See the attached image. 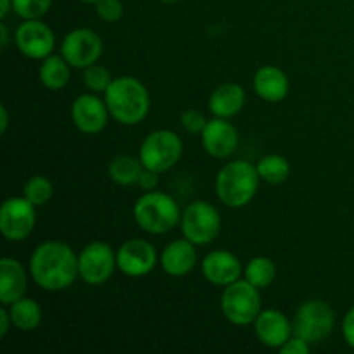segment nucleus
Wrapping results in <instances>:
<instances>
[{"instance_id":"nucleus-35","label":"nucleus","mask_w":354,"mask_h":354,"mask_svg":"<svg viewBox=\"0 0 354 354\" xmlns=\"http://www.w3.org/2000/svg\"><path fill=\"white\" fill-rule=\"evenodd\" d=\"M10 327H12V318H10L7 306H2L0 308V337H6Z\"/></svg>"},{"instance_id":"nucleus-12","label":"nucleus","mask_w":354,"mask_h":354,"mask_svg":"<svg viewBox=\"0 0 354 354\" xmlns=\"http://www.w3.org/2000/svg\"><path fill=\"white\" fill-rule=\"evenodd\" d=\"M118 270L131 279L149 275L156 268L159 256L154 245L144 239H130L120 245L116 252Z\"/></svg>"},{"instance_id":"nucleus-21","label":"nucleus","mask_w":354,"mask_h":354,"mask_svg":"<svg viewBox=\"0 0 354 354\" xmlns=\"http://www.w3.org/2000/svg\"><path fill=\"white\" fill-rule=\"evenodd\" d=\"M245 106V90L239 83H223L209 95V111L216 118L237 116Z\"/></svg>"},{"instance_id":"nucleus-30","label":"nucleus","mask_w":354,"mask_h":354,"mask_svg":"<svg viewBox=\"0 0 354 354\" xmlns=\"http://www.w3.org/2000/svg\"><path fill=\"white\" fill-rule=\"evenodd\" d=\"M207 118L203 111L199 109H187L180 116V124L183 130L190 135H201L207 124Z\"/></svg>"},{"instance_id":"nucleus-7","label":"nucleus","mask_w":354,"mask_h":354,"mask_svg":"<svg viewBox=\"0 0 354 354\" xmlns=\"http://www.w3.org/2000/svg\"><path fill=\"white\" fill-rule=\"evenodd\" d=\"M334 310L324 299H310L301 304L294 318V335L304 339L310 344L325 341L334 330Z\"/></svg>"},{"instance_id":"nucleus-37","label":"nucleus","mask_w":354,"mask_h":354,"mask_svg":"<svg viewBox=\"0 0 354 354\" xmlns=\"http://www.w3.org/2000/svg\"><path fill=\"white\" fill-rule=\"evenodd\" d=\"M9 40H10V35H9V30H7V24L0 23V47L6 48L7 45H9Z\"/></svg>"},{"instance_id":"nucleus-3","label":"nucleus","mask_w":354,"mask_h":354,"mask_svg":"<svg viewBox=\"0 0 354 354\" xmlns=\"http://www.w3.org/2000/svg\"><path fill=\"white\" fill-rule=\"evenodd\" d=\"M259 180L261 178L256 166L244 159H239V161L227 162L218 171L214 192L221 204L239 209V207L248 206L254 199Z\"/></svg>"},{"instance_id":"nucleus-8","label":"nucleus","mask_w":354,"mask_h":354,"mask_svg":"<svg viewBox=\"0 0 354 354\" xmlns=\"http://www.w3.org/2000/svg\"><path fill=\"white\" fill-rule=\"evenodd\" d=\"M180 227L192 244L207 245L220 235L221 216L213 204L196 201L183 209Z\"/></svg>"},{"instance_id":"nucleus-10","label":"nucleus","mask_w":354,"mask_h":354,"mask_svg":"<svg viewBox=\"0 0 354 354\" xmlns=\"http://www.w3.org/2000/svg\"><path fill=\"white\" fill-rule=\"evenodd\" d=\"M37 206L21 197H9L0 207V232L7 241H26L37 225Z\"/></svg>"},{"instance_id":"nucleus-11","label":"nucleus","mask_w":354,"mask_h":354,"mask_svg":"<svg viewBox=\"0 0 354 354\" xmlns=\"http://www.w3.org/2000/svg\"><path fill=\"white\" fill-rule=\"evenodd\" d=\"M104 50L102 38L90 28H76L69 31L61 44V55L71 68L85 69L95 64Z\"/></svg>"},{"instance_id":"nucleus-6","label":"nucleus","mask_w":354,"mask_h":354,"mask_svg":"<svg viewBox=\"0 0 354 354\" xmlns=\"http://www.w3.org/2000/svg\"><path fill=\"white\" fill-rule=\"evenodd\" d=\"M183 142L173 130H156L144 138L138 151L144 168L156 173L171 169L182 159Z\"/></svg>"},{"instance_id":"nucleus-13","label":"nucleus","mask_w":354,"mask_h":354,"mask_svg":"<svg viewBox=\"0 0 354 354\" xmlns=\"http://www.w3.org/2000/svg\"><path fill=\"white\" fill-rule=\"evenodd\" d=\"M14 41L24 57L45 59L54 50L55 35L44 21L24 19L14 33Z\"/></svg>"},{"instance_id":"nucleus-9","label":"nucleus","mask_w":354,"mask_h":354,"mask_svg":"<svg viewBox=\"0 0 354 354\" xmlns=\"http://www.w3.org/2000/svg\"><path fill=\"white\" fill-rule=\"evenodd\" d=\"M118 268L116 252L107 242L93 241L78 254V275L88 286H102Z\"/></svg>"},{"instance_id":"nucleus-23","label":"nucleus","mask_w":354,"mask_h":354,"mask_svg":"<svg viewBox=\"0 0 354 354\" xmlns=\"http://www.w3.org/2000/svg\"><path fill=\"white\" fill-rule=\"evenodd\" d=\"M9 308L10 318H12V327L21 332H31L40 327L41 324V306L31 297H21Z\"/></svg>"},{"instance_id":"nucleus-28","label":"nucleus","mask_w":354,"mask_h":354,"mask_svg":"<svg viewBox=\"0 0 354 354\" xmlns=\"http://www.w3.org/2000/svg\"><path fill=\"white\" fill-rule=\"evenodd\" d=\"M114 78L113 75H111L109 69L97 64V62L95 64L88 66V68H85V71H83V83H85V86L90 90V92L104 93L107 88H109Z\"/></svg>"},{"instance_id":"nucleus-29","label":"nucleus","mask_w":354,"mask_h":354,"mask_svg":"<svg viewBox=\"0 0 354 354\" xmlns=\"http://www.w3.org/2000/svg\"><path fill=\"white\" fill-rule=\"evenodd\" d=\"M50 6L52 0H12V10L21 19H40Z\"/></svg>"},{"instance_id":"nucleus-31","label":"nucleus","mask_w":354,"mask_h":354,"mask_svg":"<svg viewBox=\"0 0 354 354\" xmlns=\"http://www.w3.org/2000/svg\"><path fill=\"white\" fill-rule=\"evenodd\" d=\"M97 16L106 23H118L123 17L124 7L121 0H97Z\"/></svg>"},{"instance_id":"nucleus-22","label":"nucleus","mask_w":354,"mask_h":354,"mask_svg":"<svg viewBox=\"0 0 354 354\" xmlns=\"http://www.w3.org/2000/svg\"><path fill=\"white\" fill-rule=\"evenodd\" d=\"M69 62L66 61L62 55H48V57L41 59V64L38 68V78H40L41 85L48 90H61L64 88L71 78V71H69Z\"/></svg>"},{"instance_id":"nucleus-25","label":"nucleus","mask_w":354,"mask_h":354,"mask_svg":"<svg viewBox=\"0 0 354 354\" xmlns=\"http://www.w3.org/2000/svg\"><path fill=\"white\" fill-rule=\"evenodd\" d=\"M256 169L259 173V178L272 185L283 183L290 176L289 159L280 154H268L261 158L256 165Z\"/></svg>"},{"instance_id":"nucleus-2","label":"nucleus","mask_w":354,"mask_h":354,"mask_svg":"<svg viewBox=\"0 0 354 354\" xmlns=\"http://www.w3.org/2000/svg\"><path fill=\"white\" fill-rule=\"evenodd\" d=\"M111 118L124 127H133L147 118L151 95L142 82L133 76H118L104 92Z\"/></svg>"},{"instance_id":"nucleus-4","label":"nucleus","mask_w":354,"mask_h":354,"mask_svg":"<svg viewBox=\"0 0 354 354\" xmlns=\"http://www.w3.org/2000/svg\"><path fill=\"white\" fill-rule=\"evenodd\" d=\"M133 220L145 234L165 235L182 221L178 203L165 192H145L133 206Z\"/></svg>"},{"instance_id":"nucleus-36","label":"nucleus","mask_w":354,"mask_h":354,"mask_svg":"<svg viewBox=\"0 0 354 354\" xmlns=\"http://www.w3.org/2000/svg\"><path fill=\"white\" fill-rule=\"evenodd\" d=\"M7 127H9V113H7V107H0V133H7Z\"/></svg>"},{"instance_id":"nucleus-5","label":"nucleus","mask_w":354,"mask_h":354,"mask_svg":"<svg viewBox=\"0 0 354 354\" xmlns=\"http://www.w3.org/2000/svg\"><path fill=\"white\" fill-rule=\"evenodd\" d=\"M256 286L248 280H241L225 287L221 296V313L230 324L245 327L254 324L258 315L261 313V294Z\"/></svg>"},{"instance_id":"nucleus-40","label":"nucleus","mask_w":354,"mask_h":354,"mask_svg":"<svg viewBox=\"0 0 354 354\" xmlns=\"http://www.w3.org/2000/svg\"><path fill=\"white\" fill-rule=\"evenodd\" d=\"M80 2H83V3H95L97 0H80Z\"/></svg>"},{"instance_id":"nucleus-33","label":"nucleus","mask_w":354,"mask_h":354,"mask_svg":"<svg viewBox=\"0 0 354 354\" xmlns=\"http://www.w3.org/2000/svg\"><path fill=\"white\" fill-rule=\"evenodd\" d=\"M137 185L140 187L144 192H152V190L158 189L159 185V173L144 168V171H142L140 176H138Z\"/></svg>"},{"instance_id":"nucleus-32","label":"nucleus","mask_w":354,"mask_h":354,"mask_svg":"<svg viewBox=\"0 0 354 354\" xmlns=\"http://www.w3.org/2000/svg\"><path fill=\"white\" fill-rule=\"evenodd\" d=\"M279 351L282 354H310L311 344L308 341H304V339L294 335V337H290Z\"/></svg>"},{"instance_id":"nucleus-24","label":"nucleus","mask_w":354,"mask_h":354,"mask_svg":"<svg viewBox=\"0 0 354 354\" xmlns=\"http://www.w3.org/2000/svg\"><path fill=\"white\" fill-rule=\"evenodd\" d=\"M144 171L140 158L130 154H120L111 159L107 166V175L114 183L121 187H130L138 182V176Z\"/></svg>"},{"instance_id":"nucleus-38","label":"nucleus","mask_w":354,"mask_h":354,"mask_svg":"<svg viewBox=\"0 0 354 354\" xmlns=\"http://www.w3.org/2000/svg\"><path fill=\"white\" fill-rule=\"evenodd\" d=\"M12 10V0H0V17H6Z\"/></svg>"},{"instance_id":"nucleus-34","label":"nucleus","mask_w":354,"mask_h":354,"mask_svg":"<svg viewBox=\"0 0 354 354\" xmlns=\"http://www.w3.org/2000/svg\"><path fill=\"white\" fill-rule=\"evenodd\" d=\"M342 335L349 348L354 349V306L346 313L344 320H342Z\"/></svg>"},{"instance_id":"nucleus-18","label":"nucleus","mask_w":354,"mask_h":354,"mask_svg":"<svg viewBox=\"0 0 354 354\" xmlns=\"http://www.w3.org/2000/svg\"><path fill=\"white\" fill-rule=\"evenodd\" d=\"M159 263L166 275L176 277V279L189 275L197 263L196 244H192L185 237L169 242L159 256Z\"/></svg>"},{"instance_id":"nucleus-14","label":"nucleus","mask_w":354,"mask_h":354,"mask_svg":"<svg viewBox=\"0 0 354 354\" xmlns=\"http://www.w3.org/2000/svg\"><path fill=\"white\" fill-rule=\"evenodd\" d=\"M109 109L106 100L95 93H82L71 104V120L75 127L85 135H97L107 127Z\"/></svg>"},{"instance_id":"nucleus-27","label":"nucleus","mask_w":354,"mask_h":354,"mask_svg":"<svg viewBox=\"0 0 354 354\" xmlns=\"http://www.w3.org/2000/svg\"><path fill=\"white\" fill-rule=\"evenodd\" d=\"M23 196L35 206H45L54 196V185L50 180L44 175H35L28 178L23 187Z\"/></svg>"},{"instance_id":"nucleus-17","label":"nucleus","mask_w":354,"mask_h":354,"mask_svg":"<svg viewBox=\"0 0 354 354\" xmlns=\"http://www.w3.org/2000/svg\"><path fill=\"white\" fill-rule=\"evenodd\" d=\"M201 270H203V275L207 282L220 287H227L230 286V283L237 282V280L241 279L242 273H244L241 259H239L234 252L225 251V249L211 251L209 254L203 259Z\"/></svg>"},{"instance_id":"nucleus-16","label":"nucleus","mask_w":354,"mask_h":354,"mask_svg":"<svg viewBox=\"0 0 354 354\" xmlns=\"http://www.w3.org/2000/svg\"><path fill=\"white\" fill-rule=\"evenodd\" d=\"M254 334L266 348L280 349L294 334V327L286 313L268 308V310H261V313L254 320Z\"/></svg>"},{"instance_id":"nucleus-26","label":"nucleus","mask_w":354,"mask_h":354,"mask_svg":"<svg viewBox=\"0 0 354 354\" xmlns=\"http://www.w3.org/2000/svg\"><path fill=\"white\" fill-rule=\"evenodd\" d=\"M244 279L258 289H266L277 279V265L266 256H256L245 265Z\"/></svg>"},{"instance_id":"nucleus-39","label":"nucleus","mask_w":354,"mask_h":354,"mask_svg":"<svg viewBox=\"0 0 354 354\" xmlns=\"http://www.w3.org/2000/svg\"><path fill=\"white\" fill-rule=\"evenodd\" d=\"M161 2H165V3H176V2H180V0H161Z\"/></svg>"},{"instance_id":"nucleus-19","label":"nucleus","mask_w":354,"mask_h":354,"mask_svg":"<svg viewBox=\"0 0 354 354\" xmlns=\"http://www.w3.org/2000/svg\"><path fill=\"white\" fill-rule=\"evenodd\" d=\"M28 292V273L26 268L17 259H0V303L2 306H10L17 299L26 296Z\"/></svg>"},{"instance_id":"nucleus-15","label":"nucleus","mask_w":354,"mask_h":354,"mask_svg":"<svg viewBox=\"0 0 354 354\" xmlns=\"http://www.w3.org/2000/svg\"><path fill=\"white\" fill-rule=\"evenodd\" d=\"M203 147L211 158L227 159L235 152L239 145L237 128L225 118H216L207 121L206 128L201 133Z\"/></svg>"},{"instance_id":"nucleus-20","label":"nucleus","mask_w":354,"mask_h":354,"mask_svg":"<svg viewBox=\"0 0 354 354\" xmlns=\"http://www.w3.org/2000/svg\"><path fill=\"white\" fill-rule=\"evenodd\" d=\"M252 86L259 99L266 102H282L289 95L290 83L283 69L277 66H263L256 71Z\"/></svg>"},{"instance_id":"nucleus-1","label":"nucleus","mask_w":354,"mask_h":354,"mask_svg":"<svg viewBox=\"0 0 354 354\" xmlns=\"http://www.w3.org/2000/svg\"><path fill=\"white\" fill-rule=\"evenodd\" d=\"M30 275L40 289L48 292L68 289L80 277L78 254L66 242H41L30 258Z\"/></svg>"}]
</instances>
